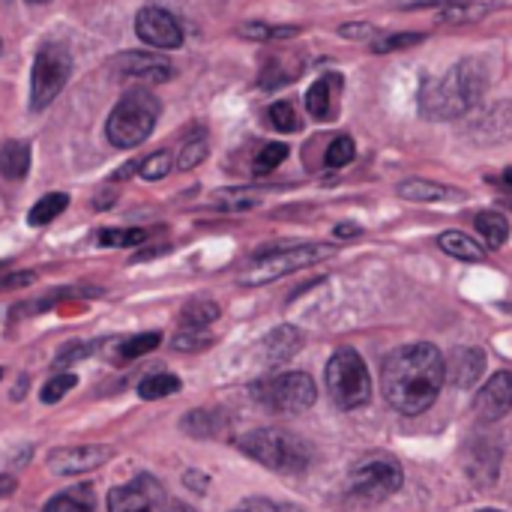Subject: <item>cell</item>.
<instances>
[{
	"label": "cell",
	"mask_w": 512,
	"mask_h": 512,
	"mask_svg": "<svg viewBox=\"0 0 512 512\" xmlns=\"http://www.w3.org/2000/svg\"><path fill=\"white\" fill-rule=\"evenodd\" d=\"M333 255V246L312 243V246H294V249H276L270 255H261L243 276V285H267L288 273H297L303 267H312Z\"/></svg>",
	"instance_id": "8"
},
{
	"label": "cell",
	"mask_w": 512,
	"mask_h": 512,
	"mask_svg": "<svg viewBox=\"0 0 512 512\" xmlns=\"http://www.w3.org/2000/svg\"><path fill=\"white\" fill-rule=\"evenodd\" d=\"M240 453L255 459L258 465L279 474H300L312 462V450L303 438L285 429H255L237 441Z\"/></svg>",
	"instance_id": "3"
},
{
	"label": "cell",
	"mask_w": 512,
	"mask_h": 512,
	"mask_svg": "<svg viewBox=\"0 0 512 512\" xmlns=\"http://www.w3.org/2000/svg\"><path fill=\"white\" fill-rule=\"evenodd\" d=\"M327 393L342 411L363 408L372 399V378L363 357L354 348H342L327 363Z\"/></svg>",
	"instance_id": "5"
},
{
	"label": "cell",
	"mask_w": 512,
	"mask_h": 512,
	"mask_svg": "<svg viewBox=\"0 0 512 512\" xmlns=\"http://www.w3.org/2000/svg\"><path fill=\"white\" fill-rule=\"evenodd\" d=\"M339 33H342V36H348V39H369V45H372V42H375V36H378V30H375V27H369V24H345Z\"/></svg>",
	"instance_id": "41"
},
{
	"label": "cell",
	"mask_w": 512,
	"mask_h": 512,
	"mask_svg": "<svg viewBox=\"0 0 512 512\" xmlns=\"http://www.w3.org/2000/svg\"><path fill=\"white\" fill-rule=\"evenodd\" d=\"M216 429H219V420L213 414H204V411L186 414V420H183V432H189L192 438H210Z\"/></svg>",
	"instance_id": "36"
},
{
	"label": "cell",
	"mask_w": 512,
	"mask_h": 512,
	"mask_svg": "<svg viewBox=\"0 0 512 512\" xmlns=\"http://www.w3.org/2000/svg\"><path fill=\"white\" fill-rule=\"evenodd\" d=\"M162 345V333H141V336H132L129 342L120 345V357L123 360H135L141 354H150Z\"/></svg>",
	"instance_id": "31"
},
{
	"label": "cell",
	"mask_w": 512,
	"mask_h": 512,
	"mask_svg": "<svg viewBox=\"0 0 512 512\" xmlns=\"http://www.w3.org/2000/svg\"><path fill=\"white\" fill-rule=\"evenodd\" d=\"M300 30L297 27H273V24H264V21H249L240 27V36L246 39H255V42H270V39H291L297 36Z\"/></svg>",
	"instance_id": "28"
},
{
	"label": "cell",
	"mask_w": 512,
	"mask_h": 512,
	"mask_svg": "<svg viewBox=\"0 0 512 512\" xmlns=\"http://www.w3.org/2000/svg\"><path fill=\"white\" fill-rule=\"evenodd\" d=\"M261 399L276 414H303V411H309L315 405L318 390H315V381L306 372H285V375L270 378L261 387Z\"/></svg>",
	"instance_id": "9"
},
{
	"label": "cell",
	"mask_w": 512,
	"mask_h": 512,
	"mask_svg": "<svg viewBox=\"0 0 512 512\" xmlns=\"http://www.w3.org/2000/svg\"><path fill=\"white\" fill-rule=\"evenodd\" d=\"M117 72L120 75H129V78H141L147 84H162L168 78H174V66L159 57V54H150V51H123L117 60H114Z\"/></svg>",
	"instance_id": "13"
},
{
	"label": "cell",
	"mask_w": 512,
	"mask_h": 512,
	"mask_svg": "<svg viewBox=\"0 0 512 512\" xmlns=\"http://www.w3.org/2000/svg\"><path fill=\"white\" fill-rule=\"evenodd\" d=\"M96 240L102 246H111V249H129V246L144 243L147 231H141V228H105V231H99Z\"/></svg>",
	"instance_id": "27"
},
{
	"label": "cell",
	"mask_w": 512,
	"mask_h": 512,
	"mask_svg": "<svg viewBox=\"0 0 512 512\" xmlns=\"http://www.w3.org/2000/svg\"><path fill=\"white\" fill-rule=\"evenodd\" d=\"M66 204H69V198H66L63 192H51V195H45V198H39V201L33 204L27 222L36 225V228H39V225H48V222H54V219L66 210Z\"/></svg>",
	"instance_id": "25"
},
{
	"label": "cell",
	"mask_w": 512,
	"mask_h": 512,
	"mask_svg": "<svg viewBox=\"0 0 512 512\" xmlns=\"http://www.w3.org/2000/svg\"><path fill=\"white\" fill-rule=\"evenodd\" d=\"M42 512H96V498L90 486H75L69 492L54 495Z\"/></svg>",
	"instance_id": "20"
},
{
	"label": "cell",
	"mask_w": 512,
	"mask_h": 512,
	"mask_svg": "<svg viewBox=\"0 0 512 512\" xmlns=\"http://www.w3.org/2000/svg\"><path fill=\"white\" fill-rule=\"evenodd\" d=\"M480 512H501V510H480Z\"/></svg>",
	"instance_id": "47"
},
{
	"label": "cell",
	"mask_w": 512,
	"mask_h": 512,
	"mask_svg": "<svg viewBox=\"0 0 512 512\" xmlns=\"http://www.w3.org/2000/svg\"><path fill=\"white\" fill-rule=\"evenodd\" d=\"M477 417L486 423H498L512 411V372H498L477 393Z\"/></svg>",
	"instance_id": "14"
},
{
	"label": "cell",
	"mask_w": 512,
	"mask_h": 512,
	"mask_svg": "<svg viewBox=\"0 0 512 512\" xmlns=\"http://www.w3.org/2000/svg\"><path fill=\"white\" fill-rule=\"evenodd\" d=\"M444 366H447V378H450L459 390H465V387H474L477 378L483 375L486 357H483V351H477V348H462V351H456L453 360L444 363Z\"/></svg>",
	"instance_id": "16"
},
{
	"label": "cell",
	"mask_w": 512,
	"mask_h": 512,
	"mask_svg": "<svg viewBox=\"0 0 512 512\" xmlns=\"http://www.w3.org/2000/svg\"><path fill=\"white\" fill-rule=\"evenodd\" d=\"M114 456L111 447L105 444H81V447H60L48 453V468L60 477H75L102 468Z\"/></svg>",
	"instance_id": "11"
},
{
	"label": "cell",
	"mask_w": 512,
	"mask_h": 512,
	"mask_svg": "<svg viewBox=\"0 0 512 512\" xmlns=\"http://www.w3.org/2000/svg\"><path fill=\"white\" fill-rule=\"evenodd\" d=\"M339 93H342V75L330 72L318 78L306 93V108L315 120H336L339 114Z\"/></svg>",
	"instance_id": "15"
},
{
	"label": "cell",
	"mask_w": 512,
	"mask_h": 512,
	"mask_svg": "<svg viewBox=\"0 0 512 512\" xmlns=\"http://www.w3.org/2000/svg\"><path fill=\"white\" fill-rule=\"evenodd\" d=\"M0 48H3V42H0Z\"/></svg>",
	"instance_id": "50"
},
{
	"label": "cell",
	"mask_w": 512,
	"mask_h": 512,
	"mask_svg": "<svg viewBox=\"0 0 512 512\" xmlns=\"http://www.w3.org/2000/svg\"><path fill=\"white\" fill-rule=\"evenodd\" d=\"M354 153H357V150H354V138H351V135H339V138L330 141L324 162H327L330 168H345V165L354 159Z\"/></svg>",
	"instance_id": "32"
},
{
	"label": "cell",
	"mask_w": 512,
	"mask_h": 512,
	"mask_svg": "<svg viewBox=\"0 0 512 512\" xmlns=\"http://www.w3.org/2000/svg\"><path fill=\"white\" fill-rule=\"evenodd\" d=\"M477 231H480V237H483L492 249L504 246V243H507V237H510V225H507V219H504L501 213H495V210H486V213H480V216H477Z\"/></svg>",
	"instance_id": "24"
},
{
	"label": "cell",
	"mask_w": 512,
	"mask_h": 512,
	"mask_svg": "<svg viewBox=\"0 0 512 512\" xmlns=\"http://www.w3.org/2000/svg\"><path fill=\"white\" fill-rule=\"evenodd\" d=\"M486 81H489V72H486L483 60H477V57L459 60L444 75L423 81L420 99H417L420 114L426 120H456L480 102Z\"/></svg>",
	"instance_id": "2"
},
{
	"label": "cell",
	"mask_w": 512,
	"mask_h": 512,
	"mask_svg": "<svg viewBox=\"0 0 512 512\" xmlns=\"http://www.w3.org/2000/svg\"><path fill=\"white\" fill-rule=\"evenodd\" d=\"M207 345H210V336H198V333H180V336H174V342H171L174 351H201V348H207Z\"/></svg>",
	"instance_id": "40"
},
{
	"label": "cell",
	"mask_w": 512,
	"mask_h": 512,
	"mask_svg": "<svg viewBox=\"0 0 512 512\" xmlns=\"http://www.w3.org/2000/svg\"><path fill=\"white\" fill-rule=\"evenodd\" d=\"M405 483V474H402V465L384 453H375V456H366L360 459L351 474H348V492L363 498V501H384V498H393Z\"/></svg>",
	"instance_id": "6"
},
{
	"label": "cell",
	"mask_w": 512,
	"mask_h": 512,
	"mask_svg": "<svg viewBox=\"0 0 512 512\" xmlns=\"http://www.w3.org/2000/svg\"><path fill=\"white\" fill-rule=\"evenodd\" d=\"M504 183H507V186H512V168H507V171H504Z\"/></svg>",
	"instance_id": "45"
},
{
	"label": "cell",
	"mask_w": 512,
	"mask_h": 512,
	"mask_svg": "<svg viewBox=\"0 0 512 512\" xmlns=\"http://www.w3.org/2000/svg\"><path fill=\"white\" fill-rule=\"evenodd\" d=\"M219 318V306L207 297H195L189 300L183 309H180V324L186 330H201V327H210L213 321Z\"/></svg>",
	"instance_id": "21"
},
{
	"label": "cell",
	"mask_w": 512,
	"mask_h": 512,
	"mask_svg": "<svg viewBox=\"0 0 512 512\" xmlns=\"http://www.w3.org/2000/svg\"><path fill=\"white\" fill-rule=\"evenodd\" d=\"M426 36L423 33H396V36H378L369 48L378 51V54H387V51H399V48H411V45H420Z\"/></svg>",
	"instance_id": "35"
},
{
	"label": "cell",
	"mask_w": 512,
	"mask_h": 512,
	"mask_svg": "<svg viewBox=\"0 0 512 512\" xmlns=\"http://www.w3.org/2000/svg\"><path fill=\"white\" fill-rule=\"evenodd\" d=\"M168 171H171V153H165V150L150 153L147 159H141V168H138V174L144 180H162V177H168Z\"/></svg>",
	"instance_id": "33"
},
{
	"label": "cell",
	"mask_w": 512,
	"mask_h": 512,
	"mask_svg": "<svg viewBox=\"0 0 512 512\" xmlns=\"http://www.w3.org/2000/svg\"><path fill=\"white\" fill-rule=\"evenodd\" d=\"M174 393H180V378L168 375V372H153L138 384V396L147 399V402H156V399H165V396H174Z\"/></svg>",
	"instance_id": "23"
},
{
	"label": "cell",
	"mask_w": 512,
	"mask_h": 512,
	"mask_svg": "<svg viewBox=\"0 0 512 512\" xmlns=\"http://www.w3.org/2000/svg\"><path fill=\"white\" fill-rule=\"evenodd\" d=\"M303 348V333L291 324L285 327H276L267 339H264V357L270 366H282L288 363L297 351Z\"/></svg>",
	"instance_id": "17"
},
{
	"label": "cell",
	"mask_w": 512,
	"mask_h": 512,
	"mask_svg": "<svg viewBox=\"0 0 512 512\" xmlns=\"http://www.w3.org/2000/svg\"><path fill=\"white\" fill-rule=\"evenodd\" d=\"M162 512H195L192 507H186V504H168Z\"/></svg>",
	"instance_id": "44"
},
{
	"label": "cell",
	"mask_w": 512,
	"mask_h": 512,
	"mask_svg": "<svg viewBox=\"0 0 512 512\" xmlns=\"http://www.w3.org/2000/svg\"><path fill=\"white\" fill-rule=\"evenodd\" d=\"M438 246H441L447 255L459 258V261L477 264V261L486 258V249H483L474 237H468V234H462V231H444V234L438 237Z\"/></svg>",
	"instance_id": "19"
},
{
	"label": "cell",
	"mask_w": 512,
	"mask_h": 512,
	"mask_svg": "<svg viewBox=\"0 0 512 512\" xmlns=\"http://www.w3.org/2000/svg\"><path fill=\"white\" fill-rule=\"evenodd\" d=\"M354 234H360V228H357V225H351V222H345V225H339V228H336V237H354Z\"/></svg>",
	"instance_id": "42"
},
{
	"label": "cell",
	"mask_w": 512,
	"mask_h": 512,
	"mask_svg": "<svg viewBox=\"0 0 512 512\" xmlns=\"http://www.w3.org/2000/svg\"><path fill=\"white\" fill-rule=\"evenodd\" d=\"M0 378H3V369H0Z\"/></svg>",
	"instance_id": "49"
},
{
	"label": "cell",
	"mask_w": 512,
	"mask_h": 512,
	"mask_svg": "<svg viewBox=\"0 0 512 512\" xmlns=\"http://www.w3.org/2000/svg\"><path fill=\"white\" fill-rule=\"evenodd\" d=\"M12 489H15V477H0V498L12 495Z\"/></svg>",
	"instance_id": "43"
},
{
	"label": "cell",
	"mask_w": 512,
	"mask_h": 512,
	"mask_svg": "<svg viewBox=\"0 0 512 512\" xmlns=\"http://www.w3.org/2000/svg\"><path fill=\"white\" fill-rule=\"evenodd\" d=\"M30 3H45V0H30Z\"/></svg>",
	"instance_id": "46"
},
{
	"label": "cell",
	"mask_w": 512,
	"mask_h": 512,
	"mask_svg": "<svg viewBox=\"0 0 512 512\" xmlns=\"http://www.w3.org/2000/svg\"><path fill=\"white\" fill-rule=\"evenodd\" d=\"M405 201H420V204H429V201H444V198H453L456 192L441 186V183H429V180H405L399 189H396Z\"/></svg>",
	"instance_id": "22"
},
{
	"label": "cell",
	"mask_w": 512,
	"mask_h": 512,
	"mask_svg": "<svg viewBox=\"0 0 512 512\" xmlns=\"http://www.w3.org/2000/svg\"><path fill=\"white\" fill-rule=\"evenodd\" d=\"M72 75V54L63 45H42L30 75V108L45 111Z\"/></svg>",
	"instance_id": "7"
},
{
	"label": "cell",
	"mask_w": 512,
	"mask_h": 512,
	"mask_svg": "<svg viewBox=\"0 0 512 512\" xmlns=\"http://www.w3.org/2000/svg\"><path fill=\"white\" fill-rule=\"evenodd\" d=\"M447 366L444 357L435 345L429 342H414L399 351H393L384 360L381 372V387L387 402L408 417H417L429 411L444 387Z\"/></svg>",
	"instance_id": "1"
},
{
	"label": "cell",
	"mask_w": 512,
	"mask_h": 512,
	"mask_svg": "<svg viewBox=\"0 0 512 512\" xmlns=\"http://www.w3.org/2000/svg\"><path fill=\"white\" fill-rule=\"evenodd\" d=\"M207 150H210V144H207V129H195V135L180 147V156H177V168L180 171H192L195 165H201L204 162V156H207Z\"/></svg>",
	"instance_id": "26"
},
{
	"label": "cell",
	"mask_w": 512,
	"mask_h": 512,
	"mask_svg": "<svg viewBox=\"0 0 512 512\" xmlns=\"http://www.w3.org/2000/svg\"><path fill=\"white\" fill-rule=\"evenodd\" d=\"M159 111H162V105L150 90H144V87L129 90L126 96H120V102L114 105V111L105 123L108 141L123 150L138 147L141 141L150 138L153 126L159 120Z\"/></svg>",
	"instance_id": "4"
},
{
	"label": "cell",
	"mask_w": 512,
	"mask_h": 512,
	"mask_svg": "<svg viewBox=\"0 0 512 512\" xmlns=\"http://www.w3.org/2000/svg\"><path fill=\"white\" fill-rule=\"evenodd\" d=\"M489 12V6H471V3H459V6H450V9H444L441 15L447 18V21H477V18H483Z\"/></svg>",
	"instance_id": "39"
},
{
	"label": "cell",
	"mask_w": 512,
	"mask_h": 512,
	"mask_svg": "<svg viewBox=\"0 0 512 512\" xmlns=\"http://www.w3.org/2000/svg\"><path fill=\"white\" fill-rule=\"evenodd\" d=\"M108 512H162V492L153 480H132L111 489Z\"/></svg>",
	"instance_id": "12"
},
{
	"label": "cell",
	"mask_w": 512,
	"mask_h": 512,
	"mask_svg": "<svg viewBox=\"0 0 512 512\" xmlns=\"http://www.w3.org/2000/svg\"><path fill=\"white\" fill-rule=\"evenodd\" d=\"M231 512H303L300 507H291V504H276V501H267V498H249L243 501L240 507H234Z\"/></svg>",
	"instance_id": "38"
},
{
	"label": "cell",
	"mask_w": 512,
	"mask_h": 512,
	"mask_svg": "<svg viewBox=\"0 0 512 512\" xmlns=\"http://www.w3.org/2000/svg\"><path fill=\"white\" fill-rule=\"evenodd\" d=\"M285 159H288V144H285V141H270V144H264V150L255 156V174H270V171H276Z\"/></svg>",
	"instance_id": "30"
},
{
	"label": "cell",
	"mask_w": 512,
	"mask_h": 512,
	"mask_svg": "<svg viewBox=\"0 0 512 512\" xmlns=\"http://www.w3.org/2000/svg\"><path fill=\"white\" fill-rule=\"evenodd\" d=\"M75 384H78V378L75 375H66V372H60V375H54L45 387H42V402L45 405H54V402H60L66 393H72L75 390Z\"/></svg>",
	"instance_id": "34"
},
{
	"label": "cell",
	"mask_w": 512,
	"mask_h": 512,
	"mask_svg": "<svg viewBox=\"0 0 512 512\" xmlns=\"http://www.w3.org/2000/svg\"><path fill=\"white\" fill-rule=\"evenodd\" d=\"M219 204H222L225 210H249V207L258 204V195H252V192H246V189H228V192L219 195Z\"/></svg>",
	"instance_id": "37"
},
{
	"label": "cell",
	"mask_w": 512,
	"mask_h": 512,
	"mask_svg": "<svg viewBox=\"0 0 512 512\" xmlns=\"http://www.w3.org/2000/svg\"><path fill=\"white\" fill-rule=\"evenodd\" d=\"M30 171V144L27 141H6L0 147V174L6 180H24Z\"/></svg>",
	"instance_id": "18"
},
{
	"label": "cell",
	"mask_w": 512,
	"mask_h": 512,
	"mask_svg": "<svg viewBox=\"0 0 512 512\" xmlns=\"http://www.w3.org/2000/svg\"><path fill=\"white\" fill-rule=\"evenodd\" d=\"M135 33L144 45H153L159 51H174L183 45L180 21L162 6H144L135 18Z\"/></svg>",
	"instance_id": "10"
},
{
	"label": "cell",
	"mask_w": 512,
	"mask_h": 512,
	"mask_svg": "<svg viewBox=\"0 0 512 512\" xmlns=\"http://www.w3.org/2000/svg\"><path fill=\"white\" fill-rule=\"evenodd\" d=\"M267 117L273 123L276 132H297L300 129V117H297V108L288 102V99H279L267 108Z\"/></svg>",
	"instance_id": "29"
},
{
	"label": "cell",
	"mask_w": 512,
	"mask_h": 512,
	"mask_svg": "<svg viewBox=\"0 0 512 512\" xmlns=\"http://www.w3.org/2000/svg\"><path fill=\"white\" fill-rule=\"evenodd\" d=\"M3 267H6V264H0V273H3Z\"/></svg>",
	"instance_id": "48"
}]
</instances>
